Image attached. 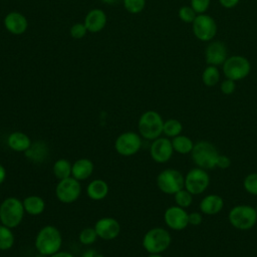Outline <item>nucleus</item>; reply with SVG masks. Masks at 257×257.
I'll return each mask as SVG.
<instances>
[{"label":"nucleus","instance_id":"obj_39","mask_svg":"<svg viewBox=\"0 0 257 257\" xmlns=\"http://www.w3.org/2000/svg\"><path fill=\"white\" fill-rule=\"evenodd\" d=\"M203 216L200 212H192L189 213V225L198 226L202 223Z\"/></svg>","mask_w":257,"mask_h":257},{"label":"nucleus","instance_id":"obj_2","mask_svg":"<svg viewBox=\"0 0 257 257\" xmlns=\"http://www.w3.org/2000/svg\"><path fill=\"white\" fill-rule=\"evenodd\" d=\"M24 214L23 202L16 197H8L0 204V223L10 229L20 225Z\"/></svg>","mask_w":257,"mask_h":257},{"label":"nucleus","instance_id":"obj_17","mask_svg":"<svg viewBox=\"0 0 257 257\" xmlns=\"http://www.w3.org/2000/svg\"><path fill=\"white\" fill-rule=\"evenodd\" d=\"M4 26L8 32L14 35L23 34L28 28L26 17L20 12H9L4 18Z\"/></svg>","mask_w":257,"mask_h":257},{"label":"nucleus","instance_id":"obj_47","mask_svg":"<svg viewBox=\"0 0 257 257\" xmlns=\"http://www.w3.org/2000/svg\"><path fill=\"white\" fill-rule=\"evenodd\" d=\"M256 1H257V0H256Z\"/></svg>","mask_w":257,"mask_h":257},{"label":"nucleus","instance_id":"obj_11","mask_svg":"<svg viewBox=\"0 0 257 257\" xmlns=\"http://www.w3.org/2000/svg\"><path fill=\"white\" fill-rule=\"evenodd\" d=\"M142 148L141 135L135 132H125L120 134L114 142L115 152L123 157L136 155Z\"/></svg>","mask_w":257,"mask_h":257},{"label":"nucleus","instance_id":"obj_42","mask_svg":"<svg viewBox=\"0 0 257 257\" xmlns=\"http://www.w3.org/2000/svg\"><path fill=\"white\" fill-rule=\"evenodd\" d=\"M49 257H73V255L69 252H66V251H58L52 255H50Z\"/></svg>","mask_w":257,"mask_h":257},{"label":"nucleus","instance_id":"obj_3","mask_svg":"<svg viewBox=\"0 0 257 257\" xmlns=\"http://www.w3.org/2000/svg\"><path fill=\"white\" fill-rule=\"evenodd\" d=\"M172 242L170 232L163 227H154L146 232L142 245L150 254H161L166 251Z\"/></svg>","mask_w":257,"mask_h":257},{"label":"nucleus","instance_id":"obj_20","mask_svg":"<svg viewBox=\"0 0 257 257\" xmlns=\"http://www.w3.org/2000/svg\"><path fill=\"white\" fill-rule=\"evenodd\" d=\"M25 157L35 164H41L46 161L49 154L48 146L45 142L39 140L31 144L29 149L24 153Z\"/></svg>","mask_w":257,"mask_h":257},{"label":"nucleus","instance_id":"obj_35","mask_svg":"<svg viewBox=\"0 0 257 257\" xmlns=\"http://www.w3.org/2000/svg\"><path fill=\"white\" fill-rule=\"evenodd\" d=\"M70 35L72 38L74 39H81L83 38L86 33L88 32L84 23H81V22H77V23H74L71 27H70Z\"/></svg>","mask_w":257,"mask_h":257},{"label":"nucleus","instance_id":"obj_10","mask_svg":"<svg viewBox=\"0 0 257 257\" xmlns=\"http://www.w3.org/2000/svg\"><path fill=\"white\" fill-rule=\"evenodd\" d=\"M81 194V185L73 177L59 180L55 187V196L63 204L75 202Z\"/></svg>","mask_w":257,"mask_h":257},{"label":"nucleus","instance_id":"obj_29","mask_svg":"<svg viewBox=\"0 0 257 257\" xmlns=\"http://www.w3.org/2000/svg\"><path fill=\"white\" fill-rule=\"evenodd\" d=\"M14 234L12 230L2 224H0V250L6 251L12 248L14 244Z\"/></svg>","mask_w":257,"mask_h":257},{"label":"nucleus","instance_id":"obj_36","mask_svg":"<svg viewBox=\"0 0 257 257\" xmlns=\"http://www.w3.org/2000/svg\"><path fill=\"white\" fill-rule=\"evenodd\" d=\"M211 0H191V7L196 11L197 14H203L207 11L210 6Z\"/></svg>","mask_w":257,"mask_h":257},{"label":"nucleus","instance_id":"obj_45","mask_svg":"<svg viewBox=\"0 0 257 257\" xmlns=\"http://www.w3.org/2000/svg\"><path fill=\"white\" fill-rule=\"evenodd\" d=\"M149 257H164V256L161 254H150Z\"/></svg>","mask_w":257,"mask_h":257},{"label":"nucleus","instance_id":"obj_34","mask_svg":"<svg viewBox=\"0 0 257 257\" xmlns=\"http://www.w3.org/2000/svg\"><path fill=\"white\" fill-rule=\"evenodd\" d=\"M178 13H179L180 19L186 23H193V21L198 15L191 6H182L179 9Z\"/></svg>","mask_w":257,"mask_h":257},{"label":"nucleus","instance_id":"obj_28","mask_svg":"<svg viewBox=\"0 0 257 257\" xmlns=\"http://www.w3.org/2000/svg\"><path fill=\"white\" fill-rule=\"evenodd\" d=\"M220 80V72L217 66L208 65L202 73V81L206 86H214Z\"/></svg>","mask_w":257,"mask_h":257},{"label":"nucleus","instance_id":"obj_9","mask_svg":"<svg viewBox=\"0 0 257 257\" xmlns=\"http://www.w3.org/2000/svg\"><path fill=\"white\" fill-rule=\"evenodd\" d=\"M209 185L210 176L207 170L202 168H193L185 176V189L194 196L204 193L208 189Z\"/></svg>","mask_w":257,"mask_h":257},{"label":"nucleus","instance_id":"obj_23","mask_svg":"<svg viewBox=\"0 0 257 257\" xmlns=\"http://www.w3.org/2000/svg\"><path fill=\"white\" fill-rule=\"evenodd\" d=\"M109 188L105 181L101 179H95L91 181L86 187V195L90 200L100 201L103 200L108 194Z\"/></svg>","mask_w":257,"mask_h":257},{"label":"nucleus","instance_id":"obj_21","mask_svg":"<svg viewBox=\"0 0 257 257\" xmlns=\"http://www.w3.org/2000/svg\"><path fill=\"white\" fill-rule=\"evenodd\" d=\"M93 169V163L89 159H78L72 164L71 177H73L77 181H84L92 175Z\"/></svg>","mask_w":257,"mask_h":257},{"label":"nucleus","instance_id":"obj_46","mask_svg":"<svg viewBox=\"0 0 257 257\" xmlns=\"http://www.w3.org/2000/svg\"><path fill=\"white\" fill-rule=\"evenodd\" d=\"M255 210H256V213H257V206L255 207Z\"/></svg>","mask_w":257,"mask_h":257},{"label":"nucleus","instance_id":"obj_33","mask_svg":"<svg viewBox=\"0 0 257 257\" xmlns=\"http://www.w3.org/2000/svg\"><path fill=\"white\" fill-rule=\"evenodd\" d=\"M122 3L124 9L132 14L142 12L146 6V0H122Z\"/></svg>","mask_w":257,"mask_h":257},{"label":"nucleus","instance_id":"obj_32","mask_svg":"<svg viewBox=\"0 0 257 257\" xmlns=\"http://www.w3.org/2000/svg\"><path fill=\"white\" fill-rule=\"evenodd\" d=\"M245 191L253 196H257V173L248 174L243 180Z\"/></svg>","mask_w":257,"mask_h":257},{"label":"nucleus","instance_id":"obj_1","mask_svg":"<svg viewBox=\"0 0 257 257\" xmlns=\"http://www.w3.org/2000/svg\"><path fill=\"white\" fill-rule=\"evenodd\" d=\"M62 244V237L60 231L52 225L42 227L34 241L37 252L44 256H50L60 250Z\"/></svg>","mask_w":257,"mask_h":257},{"label":"nucleus","instance_id":"obj_4","mask_svg":"<svg viewBox=\"0 0 257 257\" xmlns=\"http://www.w3.org/2000/svg\"><path fill=\"white\" fill-rule=\"evenodd\" d=\"M219 155L217 148L208 141H200L196 143L191 152V158L195 165L204 170H212L216 168Z\"/></svg>","mask_w":257,"mask_h":257},{"label":"nucleus","instance_id":"obj_24","mask_svg":"<svg viewBox=\"0 0 257 257\" xmlns=\"http://www.w3.org/2000/svg\"><path fill=\"white\" fill-rule=\"evenodd\" d=\"M22 202L25 212L31 216L41 215L45 210V202L39 196H28Z\"/></svg>","mask_w":257,"mask_h":257},{"label":"nucleus","instance_id":"obj_44","mask_svg":"<svg viewBox=\"0 0 257 257\" xmlns=\"http://www.w3.org/2000/svg\"><path fill=\"white\" fill-rule=\"evenodd\" d=\"M102 3H105V4H114V3H117L119 0H100Z\"/></svg>","mask_w":257,"mask_h":257},{"label":"nucleus","instance_id":"obj_41","mask_svg":"<svg viewBox=\"0 0 257 257\" xmlns=\"http://www.w3.org/2000/svg\"><path fill=\"white\" fill-rule=\"evenodd\" d=\"M81 257H103V256L94 249H88L82 253Z\"/></svg>","mask_w":257,"mask_h":257},{"label":"nucleus","instance_id":"obj_30","mask_svg":"<svg viewBox=\"0 0 257 257\" xmlns=\"http://www.w3.org/2000/svg\"><path fill=\"white\" fill-rule=\"evenodd\" d=\"M193 196H194L193 194H191L188 190L184 188L174 195V201L177 206L187 209L193 203Z\"/></svg>","mask_w":257,"mask_h":257},{"label":"nucleus","instance_id":"obj_37","mask_svg":"<svg viewBox=\"0 0 257 257\" xmlns=\"http://www.w3.org/2000/svg\"><path fill=\"white\" fill-rule=\"evenodd\" d=\"M220 89H221V92L225 95H230L232 94L235 89H236V83L234 80L232 79H229V78H226L225 80L222 81L221 83V86H220Z\"/></svg>","mask_w":257,"mask_h":257},{"label":"nucleus","instance_id":"obj_13","mask_svg":"<svg viewBox=\"0 0 257 257\" xmlns=\"http://www.w3.org/2000/svg\"><path fill=\"white\" fill-rule=\"evenodd\" d=\"M164 221L168 228L174 231H182L189 225V213L186 209L177 205L171 206L164 213Z\"/></svg>","mask_w":257,"mask_h":257},{"label":"nucleus","instance_id":"obj_18","mask_svg":"<svg viewBox=\"0 0 257 257\" xmlns=\"http://www.w3.org/2000/svg\"><path fill=\"white\" fill-rule=\"evenodd\" d=\"M107 22L106 14L98 8L91 9L84 18V25L88 32L97 33L101 31Z\"/></svg>","mask_w":257,"mask_h":257},{"label":"nucleus","instance_id":"obj_40","mask_svg":"<svg viewBox=\"0 0 257 257\" xmlns=\"http://www.w3.org/2000/svg\"><path fill=\"white\" fill-rule=\"evenodd\" d=\"M240 0H219L220 4L224 7V8H227V9H230V8H233L235 7L238 3H239Z\"/></svg>","mask_w":257,"mask_h":257},{"label":"nucleus","instance_id":"obj_14","mask_svg":"<svg viewBox=\"0 0 257 257\" xmlns=\"http://www.w3.org/2000/svg\"><path fill=\"white\" fill-rule=\"evenodd\" d=\"M174 154L172 141L168 138H158L153 141L150 148V155L152 159L159 164L167 163L171 160Z\"/></svg>","mask_w":257,"mask_h":257},{"label":"nucleus","instance_id":"obj_19","mask_svg":"<svg viewBox=\"0 0 257 257\" xmlns=\"http://www.w3.org/2000/svg\"><path fill=\"white\" fill-rule=\"evenodd\" d=\"M224 207V200L220 195L217 194H209L205 196L200 204L199 208L202 214L214 216L219 214Z\"/></svg>","mask_w":257,"mask_h":257},{"label":"nucleus","instance_id":"obj_25","mask_svg":"<svg viewBox=\"0 0 257 257\" xmlns=\"http://www.w3.org/2000/svg\"><path fill=\"white\" fill-rule=\"evenodd\" d=\"M172 145L174 152L181 154V155H187L191 154L195 143L187 136L179 135L172 140Z\"/></svg>","mask_w":257,"mask_h":257},{"label":"nucleus","instance_id":"obj_12","mask_svg":"<svg viewBox=\"0 0 257 257\" xmlns=\"http://www.w3.org/2000/svg\"><path fill=\"white\" fill-rule=\"evenodd\" d=\"M193 32L199 40L210 41L217 33L216 21L208 14H198L193 21Z\"/></svg>","mask_w":257,"mask_h":257},{"label":"nucleus","instance_id":"obj_27","mask_svg":"<svg viewBox=\"0 0 257 257\" xmlns=\"http://www.w3.org/2000/svg\"><path fill=\"white\" fill-rule=\"evenodd\" d=\"M183 132V124L180 120L176 118H170L164 121L163 126V134L167 138H175L179 135H181Z\"/></svg>","mask_w":257,"mask_h":257},{"label":"nucleus","instance_id":"obj_26","mask_svg":"<svg viewBox=\"0 0 257 257\" xmlns=\"http://www.w3.org/2000/svg\"><path fill=\"white\" fill-rule=\"evenodd\" d=\"M72 164L66 159H58L52 167V173L57 180H63L71 177Z\"/></svg>","mask_w":257,"mask_h":257},{"label":"nucleus","instance_id":"obj_31","mask_svg":"<svg viewBox=\"0 0 257 257\" xmlns=\"http://www.w3.org/2000/svg\"><path fill=\"white\" fill-rule=\"evenodd\" d=\"M97 238L98 236L96 234L94 227H86L82 229L78 235L79 242L83 245H90L94 243Z\"/></svg>","mask_w":257,"mask_h":257},{"label":"nucleus","instance_id":"obj_22","mask_svg":"<svg viewBox=\"0 0 257 257\" xmlns=\"http://www.w3.org/2000/svg\"><path fill=\"white\" fill-rule=\"evenodd\" d=\"M31 144L32 142L30 138L22 132H13L8 136L7 139L8 147L17 153H25Z\"/></svg>","mask_w":257,"mask_h":257},{"label":"nucleus","instance_id":"obj_43","mask_svg":"<svg viewBox=\"0 0 257 257\" xmlns=\"http://www.w3.org/2000/svg\"><path fill=\"white\" fill-rule=\"evenodd\" d=\"M6 179V170L5 168L0 164V185L4 183Z\"/></svg>","mask_w":257,"mask_h":257},{"label":"nucleus","instance_id":"obj_5","mask_svg":"<svg viewBox=\"0 0 257 257\" xmlns=\"http://www.w3.org/2000/svg\"><path fill=\"white\" fill-rule=\"evenodd\" d=\"M229 223L237 230L248 231L257 223V213L254 207L241 204L234 206L228 214Z\"/></svg>","mask_w":257,"mask_h":257},{"label":"nucleus","instance_id":"obj_8","mask_svg":"<svg viewBox=\"0 0 257 257\" xmlns=\"http://www.w3.org/2000/svg\"><path fill=\"white\" fill-rule=\"evenodd\" d=\"M251 70V64L249 60L242 55H233L227 57L223 63V72L226 78L234 81L245 78Z\"/></svg>","mask_w":257,"mask_h":257},{"label":"nucleus","instance_id":"obj_16","mask_svg":"<svg viewBox=\"0 0 257 257\" xmlns=\"http://www.w3.org/2000/svg\"><path fill=\"white\" fill-rule=\"evenodd\" d=\"M205 59L208 65H223L227 59L226 45L221 41H212L205 50Z\"/></svg>","mask_w":257,"mask_h":257},{"label":"nucleus","instance_id":"obj_15","mask_svg":"<svg viewBox=\"0 0 257 257\" xmlns=\"http://www.w3.org/2000/svg\"><path fill=\"white\" fill-rule=\"evenodd\" d=\"M94 229L100 239L110 241L118 236L120 232V225L114 218L103 217L95 222Z\"/></svg>","mask_w":257,"mask_h":257},{"label":"nucleus","instance_id":"obj_7","mask_svg":"<svg viewBox=\"0 0 257 257\" xmlns=\"http://www.w3.org/2000/svg\"><path fill=\"white\" fill-rule=\"evenodd\" d=\"M157 186L167 195H175L185 188V176L176 169H165L157 176Z\"/></svg>","mask_w":257,"mask_h":257},{"label":"nucleus","instance_id":"obj_6","mask_svg":"<svg viewBox=\"0 0 257 257\" xmlns=\"http://www.w3.org/2000/svg\"><path fill=\"white\" fill-rule=\"evenodd\" d=\"M164 120L162 115L156 110H147L139 118L138 128L141 137L154 141L163 134Z\"/></svg>","mask_w":257,"mask_h":257},{"label":"nucleus","instance_id":"obj_38","mask_svg":"<svg viewBox=\"0 0 257 257\" xmlns=\"http://www.w3.org/2000/svg\"><path fill=\"white\" fill-rule=\"evenodd\" d=\"M231 166V159L228 156L225 155H219L218 159H217V164L216 167L222 170L228 169Z\"/></svg>","mask_w":257,"mask_h":257}]
</instances>
